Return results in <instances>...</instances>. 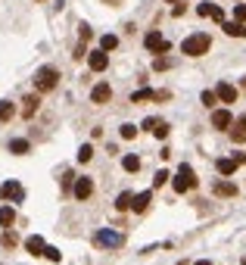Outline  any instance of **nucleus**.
Segmentation results:
<instances>
[{"instance_id":"f257e3e1","label":"nucleus","mask_w":246,"mask_h":265,"mask_svg":"<svg viewBox=\"0 0 246 265\" xmlns=\"http://www.w3.org/2000/svg\"><path fill=\"white\" fill-rule=\"evenodd\" d=\"M209 47H212V38H209L206 31H196V34L181 41V53L184 56H203V53H209Z\"/></svg>"},{"instance_id":"f03ea898","label":"nucleus","mask_w":246,"mask_h":265,"mask_svg":"<svg viewBox=\"0 0 246 265\" xmlns=\"http://www.w3.org/2000/svg\"><path fill=\"white\" fill-rule=\"evenodd\" d=\"M56 85H60V69L41 66L38 72H34V90H38V94H47V90H53Z\"/></svg>"},{"instance_id":"7ed1b4c3","label":"nucleus","mask_w":246,"mask_h":265,"mask_svg":"<svg viewBox=\"0 0 246 265\" xmlns=\"http://www.w3.org/2000/svg\"><path fill=\"white\" fill-rule=\"evenodd\" d=\"M171 184H174V190H178V193H187V190H193V187H196L200 181H196V172H193L190 166H181Z\"/></svg>"},{"instance_id":"20e7f679","label":"nucleus","mask_w":246,"mask_h":265,"mask_svg":"<svg viewBox=\"0 0 246 265\" xmlns=\"http://www.w3.org/2000/svg\"><path fill=\"white\" fill-rule=\"evenodd\" d=\"M93 244H97V247H109V250H119V247H125V234H119V231H97Z\"/></svg>"},{"instance_id":"39448f33","label":"nucleus","mask_w":246,"mask_h":265,"mask_svg":"<svg viewBox=\"0 0 246 265\" xmlns=\"http://www.w3.org/2000/svg\"><path fill=\"white\" fill-rule=\"evenodd\" d=\"M0 197L9 200V203H22V200H25V190H22L19 181H6L3 187H0Z\"/></svg>"},{"instance_id":"423d86ee","label":"nucleus","mask_w":246,"mask_h":265,"mask_svg":"<svg viewBox=\"0 0 246 265\" xmlns=\"http://www.w3.org/2000/svg\"><path fill=\"white\" fill-rule=\"evenodd\" d=\"M112 100V88L109 82H100V85H93L90 90V103H97V106H103V103H109Z\"/></svg>"},{"instance_id":"0eeeda50","label":"nucleus","mask_w":246,"mask_h":265,"mask_svg":"<svg viewBox=\"0 0 246 265\" xmlns=\"http://www.w3.org/2000/svg\"><path fill=\"white\" fill-rule=\"evenodd\" d=\"M144 44H147V50H153V53H165L168 50V41L162 38L159 31H150L147 38H144Z\"/></svg>"},{"instance_id":"6e6552de","label":"nucleus","mask_w":246,"mask_h":265,"mask_svg":"<svg viewBox=\"0 0 246 265\" xmlns=\"http://www.w3.org/2000/svg\"><path fill=\"white\" fill-rule=\"evenodd\" d=\"M212 190H215V197H237V184L234 181H225V178H218L212 184Z\"/></svg>"},{"instance_id":"1a4fd4ad","label":"nucleus","mask_w":246,"mask_h":265,"mask_svg":"<svg viewBox=\"0 0 246 265\" xmlns=\"http://www.w3.org/2000/svg\"><path fill=\"white\" fill-rule=\"evenodd\" d=\"M72 193L78 200H87L90 193H93V181L90 178H75V187H72Z\"/></svg>"},{"instance_id":"9d476101","label":"nucleus","mask_w":246,"mask_h":265,"mask_svg":"<svg viewBox=\"0 0 246 265\" xmlns=\"http://www.w3.org/2000/svg\"><path fill=\"white\" fill-rule=\"evenodd\" d=\"M87 66H90V72H103V69L109 66V56L103 53V50H93V53L87 56Z\"/></svg>"},{"instance_id":"9b49d317","label":"nucleus","mask_w":246,"mask_h":265,"mask_svg":"<svg viewBox=\"0 0 246 265\" xmlns=\"http://www.w3.org/2000/svg\"><path fill=\"white\" fill-rule=\"evenodd\" d=\"M215 97H218L221 103H234V100H237V88L228 85V82H221V85L215 88Z\"/></svg>"},{"instance_id":"f8f14e48","label":"nucleus","mask_w":246,"mask_h":265,"mask_svg":"<svg viewBox=\"0 0 246 265\" xmlns=\"http://www.w3.org/2000/svg\"><path fill=\"white\" fill-rule=\"evenodd\" d=\"M196 13L215 19V22H225V13H221V6H215V3H200V6H196Z\"/></svg>"},{"instance_id":"ddd939ff","label":"nucleus","mask_w":246,"mask_h":265,"mask_svg":"<svg viewBox=\"0 0 246 265\" xmlns=\"http://www.w3.org/2000/svg\"><path fill=\"white\" fill-rule=\"evenodd\" d=\"M38 106H41V97H38V94H28L25 100H22V116L31 119L34 112H38Z\"/></svg>"},{"instance_id":"4468645a","label":"nucleus","mask_w":246,"mask_h":265,"mask_svg":"<svg viewBox=\"0 0 246 265\" xmlns=\"http://www.w3.org/2000/svg\"><path fill=\"white\" fill-rule=\"evenodd\" d=\"M44 247H47V244H44L41 234H31V237L25 240V250L31 253V256H44Z\"/></svg>"},{"instance_id":"2eb2a0df","label":"nucleus","mask_w":246,"mask_h":265,"mask_svg":"<svg viewBox=\"0 0 246 265\" xmlns=\"http://www.w3.org/2000/svg\"><path fill=\"white\" fill-rule=\"evenodd\" d=\"M231 125H234V131H231L234 144H246V116H240L237 122H231Z\"/></svg>"},{"instance_id":"dca6fc26","label":"nucleus","mask_w":246,"mask_h":265,"mask_svg":"<svg viewBox=\"0 0 246 265\" xmlns=\"http://www.w3.org/2000/svg\"><path fill=\"white\" fill-rule=\"evenodd\" d=\"M231 122H234V116L228 109H215L212 112V125H215V128H231Z\"/></svg>"},{"instance_id":"f3484780","label":"nucleus","mask_w":246,"mask_h":265,"mask_svg":"<svg viewBox=\"0 0 246 265\" xmlns=\"http://www.w3.org/2000/svg\"><path fill=\"white\" fill-rule=\"evenodd\" d=\"M221 28H225V34H228V38H246L243 22H221Z\"/></svg>"},{"instance_id":"a211bd4d","label":"nucleus","mask_w":246,"mask_h":265,"mask_svg":"<svg viewBox=\"0 0 246 265\" xmlns=\"http://www.w3.org/2000/svg\"><path fill=\"white\" fill-rule=\"evenodd\" d=\"M147 206H150V190H144V193H137V197H131V209H134V212H147Z\"/></svg>"},{"instance_id":"6ab92c4d","label":"nucleus","mask_w":246,"mask_h":265,"mask_svg":"<svg viewBox=\"0 0 246 265\" xmlns=\"http://www.w3.org/2000/svg\"><path fill=\"white\" fill-rule=\"evenodd\" d=\"M31 150V144L25 141V137H16V141H9V153H16V156H25Z\"/></svg>"},{"instance_id":"aec40b11","label":"nucleus","mask_w":246,"mask_h":265,"mask_svg":"<svg viewBox=\"0 0 246 265\" xmlns=\"http://www.w3.org/2000/svg\"><path fill=\"white\" fill-rule=\"evenodd\" d=\"M215 169H218L221 178H228V175H234V172H237V163H234V159H218Z\"/></svg>"},{"instance_id":"412c9836","label":"nucleus","mask_w":246,"mask_h":265,"mask_svg":"<svg viewBox=\"0 0 246 265\" xmlns=\"http://www.w3.org/2000/svg\"><path fill=\"white\" fill-rule=\"evenodd\" d=\"M16 116V103H9V100H0V122H9Z\"/></svg>"},{"instance_id":"4be33fe9","label":"nucleus","mask_w":246,"mask_h":265,"mask_svg":"<svg viewBox=\"0 0 246 265\" xmlns=\"http://www.w3.org/2000/svg\"><path fill=\"white\" fill-rule=\"evenodd\" d=\"M13 222H16V209H13V206H0V225L9 228Z\"/></svg>"},{"instance_id":"5701e85b","label":"nucleus","mask_w":246,"mask_h":265,"mask_svg":"<svg viewBox=\"0 0 246 265\" xmlns=\"http://www.w3.org/2000/svg\"><path fill=\"white\" fill-rule=\"evenodd\" d=\"M115 47H119V38H115V34H103V38H100V50L103 53H109Z\"/></svg>"},{"instance_id":"b1692460","label":"nucleus","mask_w":246,"mask_h":265,"mask_svg":"<svg viewBox=\"0 0 246 265\" xmlns=\"http://www.w3.org/2000/svg\"><path fill=\"white\" fill-rule=\"evenodd\" d=\"M131 197H134V193H119V200H115V209H119V212H125V209H131Z\"/></svg>"},{"instance_id":"393cba45","label":"nucleus","mask_w":246,"mask_h":265,"mask_svg":"<svg viewBox=\"0 0 246 265\" xmlns=\"http://www.w3.org/2000/svg\"><path fill=\"white\" fill-rule=\"evenodd\" d=\"M153 97H156V90L144 88V90H137V94H131V103H144V100H153Z\"/></svg>"},{"instance_id":"a878e982","label":"nucleus","mask_w":246,"mask_h":265,"mask_svg":"<svg viewBox=\"0 0 246 265\" xmlns=\"http://www.w3.org/2000/svg\"><path fill=\"white\" fill-rule=\"evenodd\" d=\"M90 159H93V147H90V144H84V147L78 150V163H90Z\"/></svg>"},{"instance_id":"bb28decb","label":"nucleus","mask_w":246,"mask_h":265,"mask_svg":"<svg viewBox=\"0 0 246 265\" xmlns=\"http://www.w3.org/2000/svg\"><path fill=\"white\" fill-rule=\"evenodd\" d=\"M122 166H125V172H137V169H140V159H137V156H125Z\"/></svg>"},{"instance_id":"cd10ccee","label":"nucleus","mask_w":246,"mask_h":265,"mask_svg":"<svg viewBox=\"0 0 246 265\" xmlns=\"http://www.w3.org/2000/svg\"><path fill=\"white\" fill-rule=\"evenodd\" d=\"M44 256L50 259V262H60V259H63V253L56 250V247H44Z\"/></svg>"},{"instance_id":"c85d7f7f","label":"nucleus","mask_w":246,"mask_h":265,"mask_svg":"<svg viewBox=\"0 0 246 265\" xmlns=\"http://www.w3.org/2000/svg\"><path fill=\"white\" fill-rule=\"evenodd\" d=\"M16 244H19V237H16V234H13V231L6 228V234H3V247H6V250H13Z\"/></svg>"},{"instance_id":"c756f323","label":"nucleus","mask_w":246,"mask_h":265,"mask_svg":"<svg viewBox=\"0 0 246 265\" xmlns=\"http://www.w3.org/2000/svg\"><path fill=\"white\" fill-rule=\"evenodd\" d=\"M153 69H156V72H162V69H171V60H165V56H156V60H153Z\"/></svg>"},{"instance_id":"7c9ffc66","label":"nucleus","mask_w":246,"mask_h":265,"mask_svg":"<svg viewBox=\"0 0 246 265\" xmlns=\"http://www.w3.org/2000/svg\"><path fill=\"white\" fill-rule=\"evenodd\" d=\"M168 178H171V175H168L165 169H162V172H156V178H153V187H162V184H165Z\"/></svg>"},{"instance_id":"2f4dec72","label":"nucleus","mask_w":246,"mask_h":265,"mask_svg":"<svg viewBox=\"0 0 246 265\" xmlns=\"http://www.w3.org/2000/svg\"><path fill=\"white\" fill-rule=\"evenodd\" d=\"M234 19H237V22H246V3H237V6H234Z\"/></svg>"},{"instance_id":"473e14b6","label":"nucleus","mask_w":246,"mask_h":265,"mask_svg":"<svg viewBox=\"0 0 246 265\" xmlns=\"http://www.w3.org/2000/svg\"><path fill=\"white\" fill-rule=\"evenodd\" d=\"M203 103H206V106H215V103H218L215 90H203Z\"/></svg>"},{"instance_id":"72a5a7b5","label":"nucleus","mask_w":246,"mask_h":265,"mask_svg":"<svg viewBox=\"0 0 246 265\" xmlns=\"http://www.w3.org/2000/svg\"><path fill=\"white\" fill-rule=\"evenodd\" d=\"M122 137L131 141V137H137V128H134V125H122Z\"/></svg>"},{"instance_id":"f704fd0d","label":"nucleus","mask_w":246,"mask_h":265,"mask_svg":"<svg viewBox=\"0 0 246 265\" xmlns=\"http://www.w3.org/2000/svg\"><path fill=\"white\" fill-rule=\"evenodd\" d=\"M153 134H156V137H165V134H168V125H165V122H156V125H153Z\"/></svg>"},{"instance_id":"c9c22d12","label":"nucleus","mask_w":246,"mask_h":265,"mask_svg":"<svg viewBox=\"0 0 246 265\" xmlns=\"http://www.w3.org/2000/svg\"><path fill=\"white\" fill-rule=\"evenodd\" d=\"M78 34H81V41H90V38H93L90 25H78Z\"/></svg>"},{"instance_id":"e433bc0d","label":"nucleus","mask_w":246,"mask_h":265,"mask_svg":"<svg viewBox=\"0 0 246 265\" xmlns=\"http://www.w3.org/2000/svg\"><path fill=\"white\" fill-rule=\"evenodd\" d=\"M72 181H75V175H72V172H66V175H63V190L72 187Z\"/></svg>"},{"instance_id":"4c0bfd02","label":"nucleus","mask_w":246,"mask_h":265,"mask_svg":"<svg viewBox=\"0 0 246 265\" xmlns=\"http://www.w3.org/2000/svg\"><path fill=\"white\" fill-rule=\"evenodd\" d=\"M184 13H187V3H178V6L171 9V16H184Z\"/></svg>"},{"instance_id":"58836bf2","label":"nucleus","mask_w":246,"mask_h":265,"mask_svg":"<svg viewBox=\"0 0 246 265\" xmlns=\"http://www.w3.org/2000/svg\"><path fill=\"white\" fill-rule=\"evenodd\" d=\"M234 163H237V166H243V163H246V153H237V156H234Z\"/></svg>"},{"instance_id":"ea45409f","label":"nucleus","mask_w":246,"mask_h":265,"mask_svg":"<svg viewBox=\"0 0 246 265\" xmlns=\"http://www.w3.org/2000/svg\"><path fill=\"white\" fill-rule=\"evenodd\" d=\"M103 3H109V6H119V3H122V0H103Z\"/></svg>"},{"instance_id":"a19ab883","label":"nucleus","mask_w":246,"mask_h":265,"mask_svg":"<svg viewBox=\"0 0 246 265\" xmlns=\"http://www.w3.org/2000/svg\"><path fill=\"white\" fill-rule=\"evenodd\" d=\"M196 265H212V262H209V259H200V262H196Z\"/></svg>"},{"instance_id":"79ce46f5","label":"nucleus","mask_w":246,"mask_h":265,"mask_svg":"<svg viewBox=\"0 0 246 265\" xmlns=\"http://www.w3.org/2000/svg\"><path fill=\"white\" fill-rule=\"evenodd\" d=\"M165 3H174V0H165Z\"/></svg>"},{"instance_id":"37998d69","label":"nucleus","mask_w":246,"mask_h":265,"mask_svg":"<svg viewBox=\"0 0 246 265\" xmlns=\"http://www.w3.org/2000/svg\"><path fill=\"white\" fill-rule=\"evenodd\" d=\"M243 265H246V259H243Z\"/></svg>"},{"instance_id":"c03bdc74","label":"nucleus","mask_w":246,"mask_h":265,"mask_svg":"<svg viewBox=\"0 0 246 265\" xmlns=\"http://www.w3.org/2000/svg\"><path fill=\"white\" fill-rule=\"evenodd\" d=\"M38 3H41V0H38Z\"/></svg>"}]
</instances>
